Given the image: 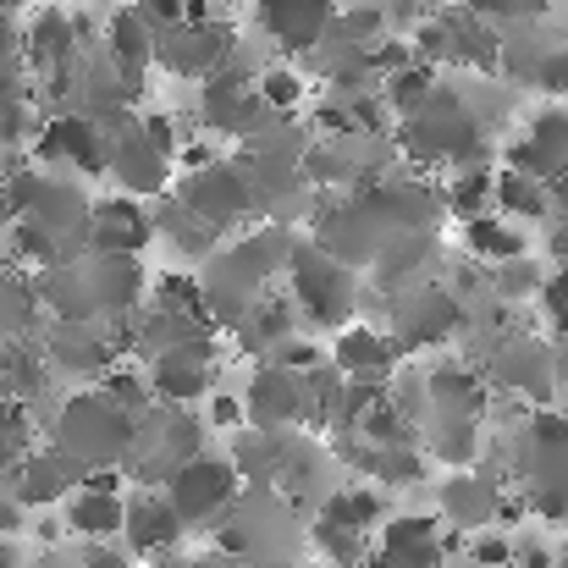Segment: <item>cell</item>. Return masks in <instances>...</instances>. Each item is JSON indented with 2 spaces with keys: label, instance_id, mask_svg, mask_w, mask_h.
<instances>
[{
  "label": "cell",
  "instance_id": "obj_43",
  "mask_svg": "<svg viewBox=\"0 0 568 568\" xmlns=\"http://www.w3.org/2000/svg\"><path fill=\"white\" fill-rule=\"evenodd\" d=\"M326 519H337V525H348V530H376L381 497L376 491H337V497L326 503Z\"/></svg>",
  "mask_w": 568,
  "mask_h": 568
},
{
  "label": "cell",
  "instance_id": "obj_25",
  "mask_svg": "<svg viewBox=\"0 0 568 568\" xmlns=\"http://www.w3.org/2000/svg\"><path fill=\"white\" fill-rule=\"evenodd\" d=\"M155 232H161V243H166V248L189 254V260H199V265H204V260L221 248V237H226V232H221V226H210L193 204H183L178 193H166V199L155 204Z\"/></svg>",
  "mask_w": 568,
  "mask_h": 568
},
{
  "label": "cell",
  "instance_id": "obj_37",
  "mask_svg": "<svg viewBox=\"0 0 568 568\" xmlns=\"http://www.w3.org/2000/svg\"><path fill=\"white\" fill-rule=\"evenodd\" d=\"M155 310L215 321V315H210V304H204V282H199V276H183V271H166V276H155Z\"/></svg>",
  "mask_w": 568,
  "mask_h": 568
},
{
  "label": "cell",
  "instance_id": "obj_60",
  "mask_svg": "<svg viewBox=\"0 0 568 568\" xmlns=\"http://www.w3.org/2000/svg\"><path fill=\"white\" fill-rule=\"evenodd\" d=\"M0 568H11V558H6V552H0Z\"/></svg>",
  "mask_w": 568,
  "mask_h": 568
},
{
  "label": "cell",
  "instance_id": "obj_49",
  "mask_svg": "<svg viewBox=\"0 0 568 568\" xmlns=\"http://www.w3.org/2000/svg\"><path fill=\"white\" fill-rule=\"evenodd\" d=\"M0 67H28V39L11 17H0Z\"/></svg>",
  "mask_w": 568,
  "mask_h": 568
},
{
  "label": "cell",
  "instance_id": "obj_59",
  "mask_svg": "<svg viewBox=\"0 0 568 568\" xmlns=\"http://www.w3.org/2000/svg\"><path fill=\"white\" fill-rule=\"evenodd\" d=\"M226 6H254V0H226Z\"/></svg>",
  "mask_w": 568,
  "mask_h": 568
},
{
  "label": "cell",
  "instance_id": "obj_34",
  "mask_svg": "<svg viewBox=\"0 0 568 568\" xmlns=\"http://www.w3.org/2000/svg\"><path fill=\"white\" fill-rule=\"evenodd\" d=\"M430 453L453 469L475 464L480 453V414H430Z\"/></svg>",
  "mask_w": 568,
  "mask_h": 568
},
{
  "label": "cell",
  "instance_id": "obj_42",
  "mask_svg": "<svg viewBox=\"0 0 568 568\" xmlns=\"http://www.w3.org/2000/svg\"><path fill=\"white\" fill-rule=\"evenodd\" d=\"M276 464H282V442H276V430H260V436H243V442H237V469H243V475L271 480V475H282Z\"/></svg>",
  "mask_w": 568,
  "mask_h": 568
},
{
  "label": "cell",
  "instance_id": "obj_46",
  "mask_svg": "<svg viewBox=\"0 0 568 568\" xmlns=\"http://www.w3.org/2000/svg\"><path fill=\"white\" fill-rule=\"evenodd\" d=\"M464 6H475L491 22H530V17L547 11V0H464Z\"/></svg>",
  "mask_w": 568,
  "mask_h": 568
},
{
  "label": "cell",
  "instance_id": "obj_31",
  "mask_svg": "<svg viewBox=\"0 0 568 568\" xmlns=\"http://www.w3.org/2000/svg\"><path fill=\"white\" fill-rule=\"evenodd\" d=\"M464 248L480 260V265H503L514 254H530V237L519 232V221H508L503 210H486L475 221H464Z\"/></svg>",
  "mask_w": 568,
  "mask_h": 568
},
{
  "label": "cell",
  "instance_id": "obj_52",
  "mask_svg": "<svg viewBox=\"0 0 568 568\" xmlns=\"http://www.w3.org/2000/svg\"><path fill=\"white\" fill-rule=\"evenodd\" d=\"M547 254H552L558 265H568V210H558V215L547 221Z\"/></svg>",
  "mask_w": 568,
  "mask_h": 568
},
{
  "label": "cell",
  "instance_id": "obj_41",
  "mask_svg": "<svg viewBox=\"0 0 568 568\" xmlns=\"http://www.w3.org/2000/svg\"><path fill=\"white\" fill-rule=\"evenodd\" d=\"M254 89L271 100V111H282V116H298V105H304V78L293 72V67H265L260 78H254Z\"/></svg>",
  "mask_w": 568,
  "mask_h": 568
},
{
  "label": "cell",
  "instance_id": "obj_17",
  "mask_svg": "<svg viewBox=\"0 0 568 568\" xmlns=\"http://www.w3.org/2000/svg\"><path fill=\"white\" fill-rule=\"evenodd\" d=\"M83 475H89V464L83 458H72L67 447H39V453H28L0 486L6 491H17L28 508H50V503H61V497H72L78 486H83Z\"/></svg>",
  "mask_w": 568,
  "mask_h": 568
},
{
  "label": "cell",
  "instance_id": "obj_7",
  "mask_svg": "<svg viewBox=\"0 0 568 568\" xmlns=\"http://www.w3.org/2000/svg\"><path fill=\"white\" fill-rule=\"evenodd\" d=\"M178 199L193 204V210H199L210 226H221V232H232V226H243L248 215L265 210L254 183H248V172H243V161H215V166L183 172V178H178Z\"/></svg>",
  "mask_w": 568,
  "mask_h": 568
},
{
  "label": "cell",
  "instance_id": "obj_8",
  "mask_svg": "<svg viewBox=\"0 0 568 568\" xmlns=\"http://www.w3.org/2000/svg\"><path fill=\"white\" fill-rule=\"evenodd\" d=\"M111 183L139 199H166L178 189V155L144 128V116L111 133Z\"/></svg>",
  "mask_w": 568,
  "mask_h": 568
},
{
  "label": "cell",
  "instance_id": "obj_40",
  "mask_svg": "<svg viewBox=\"0 0 568 568\" xmlns=\"http://www.w3.org/2000/svg\"><path fill=\"white\" fill-rule=\"evenodd\" d=\"M371 475L386 480V486H419V480H425V453H414V442H403V447H376Z\"/></svg>",
  "mask_w": 568,
  "mask_h": 568
},
{
  "label": "cell",
  "instance_id": "obj_14",
  "mask_svg": "<svg viewBox=\"0 0 568 568\" xmlns=\"http://www.w3.org/2000/svg\"><path fill=\"white\" fill-rule=\"evenodd\" d=\"M44 354H50V371H61V376H105L122 359L105 321H50Z\"/></svg>",
  "mask_w": 568,
  "mask_h": 568
},
{
  "label": "cell",
  "instance_id": "obj_48",
  "mask_svg": "<svg viewBox=\"0 0 568 568\" xmlns=\"http://www.w3.org/2000/svg\"><path fill=\"white\" fill-rule=\"evenodd\" d=\"M155 28H178V22H189V0H133Z\"/></svg>",
  "mask_w": 568,
  "mask_h": 568
},
{
  "label": "cell",
  "instance_id": "obj_5",
  "mask_svg": "<svg viewBox=\"0 0 568 568\" xmlns=\"http://www.w3.org/2000/svg\"><path fill=\"white\" fill-rule=\"evenodd\" d=\"M458 326H464V304H458V293L442 287V282H414V287H403V293H386V332L397 337L403 354L436 348V343H447Z\"/></svg>",
  "mask_w": 568,
  "mask_h": 568
},
{
  "label": "cell",
  "instance_id": "obj_29",
  "mask_svg": "<svg viewBox=\"0 0 568 568\" xmlns=\"http://www.w3.org/2000/svg\"><path fill=\"white\" fill-rule=\"evenodd\" d=\"M298 321H304V310H298V298H293V293H265V298L248 310V321L237 326V337H243V348H248V354H260V348H271V354H276L287 337H298V332H293Z\"/></svg>",
  "mask_w": 568,
  "mask_h": 568
},
{
  "label": "cell",
  "instance_id": "obj_13",
  "mask_svg": "<svg viewBox=\"0 0 568 568\" xmlns=\"http://www.w3.org/2000/svg\"><path fill=\"white\" fill-rule=\"evenodd\" d=\"M155 210L139 193H105L89 215V254H144L155 243Z\"/></svg>",
  "mask_w": 568,
  "mask_h": 568
},
{
  "label": "cell",
  "instance_id": "obj_58",
  "mask_svg": "<svg viewBox=\"0 0 568 568\" xmlns=\"http://www.w3.org/2000/svg\"><path fill=\"white\" fill-rule=\"evenodd\" d=\"M189 568H221V564H215V558H199V564H189Z\"/></svg>",
  "mask_w": 568,
  "mask_h": 568
},
{
  "label": "cell",
  "instance_id": "obj_11",
  "mask_svg": "<svg viewBox=\"0 0 568 568\" xmlns=\"http://www.w3.org/2000/svg\"><path fill=\"white\" fill-rule=\"evenodd\" d=\"M237 50V33L226 22H178V28H161V44H155V67L178 72V78H210L232 61Z\"/></svg>",
  "mask_w": 568,
  "mask_h": 568
},
{
  "label": "cell",
  "instance_id": "obj_55",
  "mask_svg": "<svg viewBox=\"0 0 568 568\" xmlns=\"http://www.w3.org/2000/svg\"><path fill=\"white\" fill-rule=\"evenodd\" d=\"M552 193H558V210H568V172L558 178V183H552Z\"/></svg>",
  "mask_w": 568,
  "mask_h": 568
},
{
  "label": "cell",
  "instance_id": "obj_38",
  "mask_svg": "<svg viewBox=\"0 0 568 568\" xmlns=\"http://www.w3.org/2000/svg\"><path fill=\"white\" fill-rule=\"evenodd\" d=\"M22 447H28V408L22 397H0V480L28 458Z\"/></svg>",
  "mask_w": 568,
  "mask_h": 568
},
{
  "label": "cell",
  "instance_id": "obj_6",
  "mask_svg": "<svg viewBox=\"0 0 568 568\" xmlns=\"http://www.w3.org/2000/svg\"><path fill=\"white\" fill-rule=\"evenodd\" d=\"M39 166H72L78 178H111V133L89 111H50L33 139Z\"/></svg>",
  "mask_w": 568,
  "mask_h": 568
},
{
  "label": "cell",
  "instance_id": "obj_57",
  "mask_svg": "<svg viewBox=\"0 0 568 568\" xmlns=\"http://www.w3.org/2000/svg\"><path fill=\"white\" fill-rule=\"evenodd\" d=\"M17 6H22V0H0V17H17Z\"/></svg>",
  "mask_w": 568,
  "mask_h": 568
},
{
  "label": "cell",
  "instance_id": "obj_10",
  "mask_svg": "<svg viewBox=\"0 0 568 568\" xmlns=\"http://www.w3.org/2000/svg\"><path fill=\"white\" fill-rule=\"evenodd\" d=\"M237 480H243V469H237L232 458H204V453H199V458H189V464L172 469L166 497L178 503V514H183L189 525H210L215 514L232 508Z\"/></svg>",
  "mask_w": 568,
  "mask_h": 568
},
{
  "label": "cell",
  "instance_id": "obj_23",
  "mask_svg": "<svg viewBox=\"0 0 568 568\" xmlns=\"http://www.w3.org/2000/svg\"><path fill=\"white\" fill-rule=\"evenodd\" d=\"M183 530H189V519L178 514V503L166 497V486H161V491H155V486H150V491L139 486V497L128 503V530H122L128 547H133L139 558H155V552H172Z\"/></svg>",
  "mask_w": 568,
  "mask_h": 568
},
{
  "label": "cell",
  "instance_id": "obj_27",
  "mask_svg": "<svg viewBox=\"0 0 568 568\" xmlns=\"http://www.w3.org/2000/svg\"><path fill=\"white\" fill-rule=\"evenodd\" d=\"M497 210L508 221H519V226H541V221L558 215V193H552L547 178H530L519 166H503L497 172Z\"/></svg>",
  "mask_w": 568,
  "mask_h": 568
},
{
  "label": "cell",
  "instance_id": "obj_9",
  "mask_svg": "<svg viewBox=\"0 0 568 568\" xmlns=\"http://www.w3.org/2000/svg\"><path fill=\"white\" fill-rule=\"evenodd\" d=\"M337 0H254V28L282 55H315L337 22Z\"/></svg>",
  "mask_w": 568,
  "mask_h": 568
},
{
  "label": "cell",
  "instance_id": "obj_32",
  "mask_svg": "<svg viewBox=\"0 0 568 568\" xmlns=\"http://www.w3.org/2000/svg\"><path fill=\"white\" fill-rule=\"evenodd\" d=\"M442 508H447L453 525L480 530V525L497 519V508H503V486H491L486 475H453V480L442 486Z\"/></svg>",
  "mask_w": 568,
  "mask_h": 568
},
{
  "label": "cell",
  "instance_id": "obj_15",
  "mask_svg": "<svg viewBox=\"0 0 568 568\" xmlns=\"http://www.w3.org/2000/svg\"><path fill=\"white\" fill-rule=\"evenodd\" d=\"M243 408H248V425H254V430L298 425V419H310V381H304V371H293V365L271 359V365H260V371H254Z\"/></svg>",
  "mask_w": 568,
  "mask_h": 568
},
{
  "label": "cell",
  "instance_id": "obj_24",
  "mask_svg": "<svg viewBox=\"0 0 568 568\" xmlns=\"http://www.w3.org/2000/svg\"><path fill=\"white\" fill-rule=\"evenodd\" d=\"M447 536L436 530L430 514H414V519H392L386 536H381V552L371 558V568H442L447 558Z\"/></svg>",
  "mask_w": 568,
  "mask_h": 568
},
{
  "label": "cell",
  "instance_id": "obj_33",
  "mask_svg": "<svg viewBox=\"0 0 568 568\" xmlns=\"http://www.w3.org/2000/svg\"><path fill=\"white\" fill-rule=\"evenodd\" d=\"M442 199H447V215H458V221H475V215L497 210V172H491V161L447 172V189H442Z\"/></svg>",
  "mask_w": 568,
  "mask_h": 568
},
{
  "label": "cell",
  "instance_id": "obj_12",
  "mask_svg": "<svg viewBox=\"0 0 568 568\" xmlns=\"http://www.w3.org/2000/svg\"><path fill=\"white\" fill-rule=\"evenodd\" d=\"M558 354L547 348V343H536V337H508V343H497V354H491V386L497 392H514V397H525V403H536V408H547L552 403V392H558Z\"/></svg>",
  "mask_w": 568,
  "mask_h": 568
},
{
  "label": "cell",
  "instance_id": "obj_18",
  "mask_svg": "<svg viewBox=\"0 0 568 568\" xmlns=\"http://www.w3.org/2000/svg\"><path fill=\"white\" fill-rule=\"evenodd\" d=\"M22 39H28V72H33V78H44V72H72V67L89 55V50H83V33H78V17H72L67 6H55V0L28 17Z\"/></svg>",
  "mask_w": 568,
  "mask_h": 568
},
{
  "label": "cell",
  "instance_id": "obj_16",
  "mask_svg": "<svg viewBox=\"0 0 568 568\" xmlns=\"http://www.w3.org/2000/svg\"><path fill=\"white\" fill-rule=\"evenodd\" d=\"M503 161L519 166V172H530V178L558 183V178L568 172V100L541 105V111L525 122V133L503 150Z\"/></svg>",
  "mask_w": 568,
  "mask_h": 568
},
{
  "label": "cell",
  "instance_id": "obj_3",
  "mask_svg": "<svg viewBox=\"0 0 568 568\" xmlns=\"http://www.w3.org/2000/svg\"><path fill=\"white\" fill-rule=\"evenodd\" d=\"M139 408L116 403L105 386L100 392H78L61 403V419H55V447H67L72 458H83L89 469H111L122 458L139 453Z\"/></svg>",
  "mask_w": 568,
  "mask_h": 568
},
{
  "label": "cell",
  "instance_id": "obj_56",
  "mask_svg": "<svg viewBox=\"0 0 568 568\" xmlns=\"http://www.w3.org/2000/svg\"><path fill=\"white\" fill-rule=\"evenodd\" d=\"M558 371H568V337H558Z\"/></svg>",
  "mask_w": 568,
  "mask_h": 568
},
{
  "label": "cell",
  "instance_id": "obj_51",
  "mask_svg": "<svg viewBox=\"0 0 568 568\" xmlns=\"http://www.w3.org/2000/svg\"><path fill=\"white\" fill-rule=\"evenodd\" d=\"M210 419L232 430V425H243V419H248V408H243L237 397H226V392H215V403H210Z\"/></svg>",
  "mask_w": 568,
  "mask_h": 568
},
{
  "label": "cell",
  "instance_id": "obj_36",
  "mask_svg": "<svg viewBox=\"0 0 568 568\" xmlns=\"http://www.w3.org/2000/svg\"><path fill=\"white\" fill-rule=\"evenodd\" d=\"M541 282H547V271H541V260H536V254H514V260L491 265V293H497L503 304L536 298V293H541Z\"/></svg>",
  "mask_w": 568,
  "mask_h": 568
},
{
  "label": "cell",
  "instance_id": "obj_30",
  "mask_svg": "<svg viewBox=\"0 0 568 568\" xmlns=\"http://www.w3.org/2000/svg\"><path fill=\"white\" fill-rule=\"evenodd\" d=\"M155 44H161V28L139 11V6H116L105 17V50L122 61V67H155Z\"/></svg>",
  "mask_w": 568,
  "mask_h": 568
},
{
  "label": "cell",
  "instance_id": "obj_20",
  "mask_svg": "<svg viewBox=\"0 0 568 568\" xmlns=\"http://www.w3.org/2000/svg\"><path fill=\"white\" fill-rule=\"evenodd\" d=\"M436 260H442V237H436V226L392 232V237L381 243L376 265H371V282H376V293H403V287L425 282V271H430Z\"/></svg>",
  "mask_w": 568,
  "mask_h": 568
},
{
  "label": "cell",
  "instance_id": "obj_19",
  "mask_svg": "<svg viewBox=\"0 0 568 568\" xmlns=\"http://www.w3.org/2000/svg\"><path fill=\"white\" fill-rule=\"evenodd\" d=\"M83 271L100 321H133L144 310V254H89Z\"/></svg>",
  "mask_w": 568,
  "mask_h": 568
},
{
  "label": "cell",
  "instance_id": "obj_54",
  "mask_svg": "<svg viewBox=\"0 0 568 568\" xmlns=\"http://www.w3.org/2000/svg\"><path fill=\"white\" fill-rule=\"evenodd\" d=\"M83 568H133L116 547H105V541H89V552H83Z\"/></svg>",
  "mask_w": 568,
  "mask_h": 568
},
{
  "label": "cell",
  "instance_id": "obj_26",
  "mask_svg": "<svg viewBox=\"0 0 568 568\" xmlns=\"http://www.w3.org/2000/svg\"><path fill=\"white\" fill-rule=\"evenodd\" d=\"M67 530L72 536H83V541H111V536H122L128 530V503H122V491H105V486H78L72 497H67Z\"/></svg>",
  "mask_w": 568,
  "mask_h": 568
},
{
  "label": "cell",
  "instance_id": "obj_53",
  "mask_svg": "<svg viewBox=\"0 0 568 568\" xmlns=\"http://www.w3.org/2000/svg\"><path fill=\"white\" fill-rule=\"evenodd\" d=\"M514 564L519 568H558V552H552V547H541V541H519Z\"/></svg>",
  "mask_w": 568,
  "mask_h": 568
},
{
  "label": "cell",
  "instance_id": "obj_47",
  "mask_svg": "<svg viewBox=\"0 0 568 568\" xmlns=\"http://www.w3.org/2000/svg\"><path fill=\"white\" fill-rule=\"evenodd\" d=\"M536 89H541V94H552V100H568V44H558V50H547V55H541Z\"/></svg>",
  "mask_w": 568,
  "mask_h": 568
},
{
  "label": "cell",
  "instance_id": "obj_44",
  "mask_svg": "<svg viewBox=\"0 0 568 568\" xmlns=\"http://www.w3.org/2000/svg\"><path fill=\"white\" fill-rule=\"evenodd\" d=\"M536 304H541V315H547L552 337H568V265H558V271H547V282H541Z\"/></svg>",
  "mask_w": 568,
  "mask_h": 568
},
{
  "label": "cell",
  "instance_id": "obj_50",
  "mask_svg": "<svg viewBox=\"0 0 568 568\" xmlns=\"http://www.w3.org/2000/svg\"><path fill=\"white\" fill-rule=\"evenodd\" d=\"M22 508H28V503H22L17 491H6V486H0V536H17V530L28 525V514H22Z\"/></svg>",
  "mask_w": 568,
  "mask_h": 568
},
{
  "label": "cell",
  "instance_id": "obj_2",
  "mask_svg": "<svg viewBox=\"0 0 568 568\" xmlns=\"http://www.w3.org/2000/svg\"><path fill=\"white\" fill-rule=\"evenodd\" d=\"M397 155L414 166V172H458V166H480L491 161V139H486V122L475 116V105L436 83L430 100L408 116H397V133H392Z\"/></svg>",
  "mask_w": 568,
  "mask_h": 568
},
{
  "label": "cell",
  "instance_id": "obj_22",
  "mask_svg": "<svg viewBox=\"0 0 568 568\" xmlns=\"http://www.w3.org/2000/svg\"><path fill=\"white\" fill-rule=\"evenodd\" d=\"M397 359H403L397 337H392V332H381V326H371V321L343 326V332H337V348H332V365H337L343 376L376 381V386H386V381H392Z\"/></svg>",
  "mask_w": 568,
  "mask_h": 568
},
{
  "label": "cell",
  "instance_id": "obj_4",
  "mask_svg": "<svg viewBox=\"0 0 568 568\" xmlns=\"http://www.w3.org/2000/svg\"><path fill=\"white\" fill-rule=\"evenodd\" d=\"M287 293L298 298L304 321H310V326H326V332L354 326L359 298H365V293H359V271L343 265V260H332L315 237L298 243V254H293V265H287Z\"/></svg>",
  "mask_w": 568,
  "mask_h": 568
},
{
  "label": "cell",
  "instance_id": "obj_21",
  "mask_svg": "<svg viewBox=\"0 0 568 568\" xmlns=\"http://www.w3.org/2000/svg\"><path fill=\"white\" fill-rule=\"evenodd\" d=\"M150 381H155V397L161 403H193L210 392L215 381V337L189 343V348H161L150 359Z\"/></svg>",
  "mask_w": 568,
  "mask_h": 568
},
{
  "label": "cell",
  "instance_id": "obj_45",
  "mask_svg": "<svg viewBox=\"0 0 568 568\" xmlns=\"http://www.w3.org/2000/svg\"><path fill=\"white\" fill-rule=\"evenodd\" d=\"M514 552H519V541H508V536H497V530H480V536L469 541L475 568H514Z\"/></svg>",
  "mask_w": 568,
  "mask_h": 568
},
{
  "label": "cell",
  "instance_id": "obj_28",
  "mask_svg": "<svg viewBox=\"0 0 568 568\" xmlns=\"http://www.w3.org/2000/svg\"><path fill=\"white\" fill-rule=\"evenodd\" d=\"M425 392H430V414H486L491 408V381H480L469 365H436L425 376Z\"/></svg>",
  "mask_w": 568,
  "mask_h": 568
},
{
  "label": "cell",
  "instance_id": "obj_35",
  "mask_svg": "<svg viewBox=\"0 0 568 568\" xmlns=\"http://www.w3.org/2000/svg\"><path fill=\"white\" fill-rule=\"evenodd\" d=\"M436 72L442 67H430V61H408V67H397V72H386V83H381V94H386V105H392V116H408V111H419L425 100H430V89H436Z\"/></svg>",
  "mask_w": 568,
  "mask_h": 568
},
{
  "label": "cell",
  "instance_id": "obj_39",
  "mask_svg": "<svg viewBox=\"0 0 568 568\" xmlns=\"http://www.w3.org/2000/svg\"><path fill=\"white\" fill-rule=\"evenodd\" d=\"M315 547H321V558H332V564H371L365 558V530H348V525H337V519H315Z\"/></svg>",
  "mask_w": 568,
  "mask_h": 568
},
{
  "label": "cell",
  "instance_id": "obj_1",
  "mask_svg": "<svg viewBox=\"0 0 568 568\" xmlns=\"http://www.w3.org/2000/svg\"><path fill=\"white\" fill-rule=\"evenodd\" d=\"M298 243H304V237H298L287 221H265V226H248L243 237L221 243V248L204 260L199 282H204V304H210V315H215L221 332L248 321V310L276 287V276H287Z\"/></svg>",
  "mask_w": 568,
  "mask_h": 568
}]
</instances>
